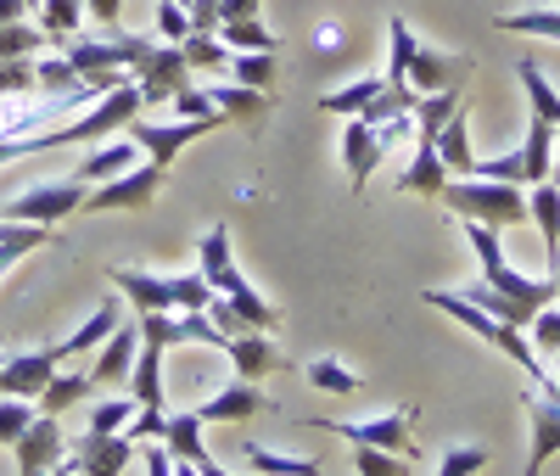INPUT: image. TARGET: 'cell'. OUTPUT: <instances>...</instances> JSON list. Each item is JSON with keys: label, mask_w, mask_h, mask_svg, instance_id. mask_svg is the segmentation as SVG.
<instances>
[{"label": "cell", "mask_w": 560, "mask_h": 476, "mask_svg": "<svg viewBox=\"0 0 560 476\" xmlns=\"http://www.w3.org/2000/svg\"><path fill=\"white\" fill-rule=\"evenodd\" d=\"M477 62L471 57H448V51H432V45H420L415 28L393 12L387 18V79L393 84H409L415 95H438V90H465V73H471Z\"/></svg>", "instance_id": "6da1fadb"}, {"label": "cell", "mask_w": 560, "mask_h": 476, "mask_svg": "<svg viewBox=\"0 0 560 476\" xmlns=\"http://www.w3.org/2000/svg\"><path fill=\"white\" fill-rule=\"evenodd\" d=\"M420 303H427V309H438V314H448L454 325H465V330H471V337H482L488 348H499L510 364H522L533 381H555V375L544 370L538 348L522 337V325H510V320H499V314L477 309V303L465 298V292H443V286H427V292H420Z\"/></svg>", "instance_id": "7a4b0ae2"}, {"label": "cell", "mask_w": 560, "mask_h": 476, "mask_svg": "<svg viewBox=\"0 0 560 476\" xmlns=\"http://www.w3.org/2000/svg\"><path fill=\"white\" fill-rule=\"evenodd\" d=\"M113 286L135 303V314H202L213 303V286L202 275H152V269H113Z\"/></svg>", "instance_id": "3957f363"}, {"label": "cell", "mask_w": 560, "mask_h": 476, "mask_svg": "<svg viewBox=\"0 0 560 476\" xmlns=\"http://www.w3.org/2000/svg\"><path fill=\"white\" fill-rule=\"evenodd\" d=\"M443 208L459 224H488V230H510L527 224V185H504V179H448L443 185Z\"/></svg>", "instance_id": "277c9868"}, {"label": "cell", "mask_w": 560, "mask_h": 476, "mask_svg": "<svg viewBox=\"0 0 560 476\" xmlns=\"http://www.w3.org/2000/svg\"><path fill=\"white\" fill-rule=\"evenodd\" d=\"M219 124H224V113H219V118H168V124H152V118H140V113H135V118L124 124V135L135 140L140 152H147V163H152V169H163V174H168V163H174L185 147H191V140L213 135Z\"/></svg>", "instance_id": "5b68a950"}, {"label": "cell", "mask_w": 560, "mask_h": 476, "mask_svg": "<svg viewBox=\"0 0 560 476\" xmlns=\"http://www.w3.org/2000/svg\"><path fill=\"white\" fill-rule=\"evenodd\" d=\"M409 420H415V409H387V415H376V420H303V432H337V438H348L353 449H393V454H415V443H409Z\"/></svg>", "instance_id": "8992f818"}, {"label": "cell", "mask_w": 560, "mask_h": 476, "mask_svg": "<svg viewBox=\"0 0 560 476\" xmlns=\"http://www.w3.org/2000/svg\"><path fill=\"white\" fill-rule=\"evenodd\" d=\"M84 197L90 185H79L73 174L68 179H51V185H34L23 197H12L0 208V219H18V224H62L68 213H84Z\"/></svg>", "instance_id": "52a82bcc"}, {"label": "cell", "mask_w": 560, "mask_h": 476, "mask_svg": "<svg viewBox=\"0 0 560 476\" xmlns=\"http://www.w3.org/2000/svg\"><path fill=\"white\" fill-rule=\"evenodd\" d=\"M522 404L533 420V449H527L522 476H538L560 454V381H533V387H522Z\"/></svg>", "instance_id": "ba28073f"}, {"label": "cell", "mask_w": 560, "mask_h": 476, "mask_svg": "<svg viewBox=\"0 0 560 476\" xmlns=\"http://www.w3.org/2000/svg\"><path fill=\"white\" fill-rule=\"evenodd\" d=\"M158 190H163V169L140 163V169H124V174L107 179V185H90L84 213H135V208H152Z\"/></svg>", "instance_id": "9c48e42d"}, {"label": "cell", "mask_w": 560, "mask_h": 476, "mask_svg": "<svg viewBox=\"0 0 560 476\" xmlns=\"http://www.w3.org/2000/svg\"><path fill=\"white\" fill-rule=\"evenodd\" d=\"M135 90H140V102H174V95L191 84V68H185V51L179 45H163V39H152V51L140 57L135 68Z\"/></svg>", "instance_id": "30bf717a"}, {"label": "cell", "mask_w": 560, "mask_h": 476, "mask_svg": "<svg viewBox=\"0 0 560 476\" xmlns=\"http://www.w3.org/2000/svg\"><path fill=\"white\" fill-rule=\"evenodd\" d=\"M62 370L57 348H34V353H7L0 359V398H34L51 387V375Z\"/></svg>", "instance_id": "8fae6325"}, {"label": "cell", "mask_w": 560, "mask_h": 476, "mask_svg": "<svg viewBox=\"0 0 560 476\" xmlns=\"http://www.w3.org/2000/svg\"><path fill=\"white\" fill-rule=\"evenodd\" d=\"M68 454V438H62V420L57 415H34L28 426H23V438L12 443V460H18V476H45L57 460Z\"/></svg>", "instance_id": "7c38bea8"}, {"label": "cell", "mask_w": 560, "mask_h": 476, "mask_svg": "<svg viewBox=\"0 0 560 476\" xmlns=\"http://www.w3.org/2000/svg\"><path fill=\"white\" fill-rule=\"evenodd\" d=\"M135 449L140 443H129L124 432H84L73 449V465L79 476H124L135 465Z\"/></svg>", "instance_id": "4fadbf2b"}, {"label": "cell", "mask_w": 560, "mask_h": 476, "mask_svg": "<svg viewBox=\"0 0 560 476\" xmlns=\"http://www.w3.org/2000/svg\"><path fill=\"white\" fill-rule=\"evenodd\" d=\"M219 353L230 359V364H236V375L242 381H264V375H275L280 364H287V359H280V348L269 343V330H236V337H224L219 343Z\"/></svg>", "instance_id": "5bb4252c"}, {"label": "cell", "mask_w": 560, "mask_h": 476, "mask_svg": "<svg viewBox=\"0 0 560 476\" xmlns=\"http://www.w3.org/2000/svg\"><path fill=\"white\" fill-rule=\"evenodd\" d=\"M443 185H448V169L438 158V140L432 135H415L409 169L398 174V197H432V202H443Z\"/></svg>", "instance_id": "9a60e30c"}, {"label": "cell", "mask_w": 560, "mask_h": 476, "mask_svg": "<svg viewBox=\"0 0 560 476\" xmlns=\"http://www.w3.org/2000/svg\"><path fill=\"white\" fill-rule=\"evenodd\" d=\"M382 158H387L382 135L370 129L364 118H348V129H342V169H348V185H353V190H364Z\"/></svg>", "instance_id": "2e32d148"}, {"label": "cell", "mask_w": 560, "mask_h": 476, "mask_svg": "<svg viewBox=\"0 0 560 476\" xmlns=\"http://www.w3.org/2000/svg\"><path fill=\"white\" fill-rule=\"evenodd\" d=\"M269 409V398H264V387H253V381H230V387H219L197 415H202V426H219V420H253V415H264Z\"/></svg>", "instance_id": "e0dca14e"}, {"label": "cell", "mask_w": 560, "mask_h": 476, "mask_svg": "<svg viewBox=\"0 0 560 476\" xmlns=\"http://www.w3.org/2000/svg\"><path fill=\"white\" fill-rule=\"evenodd\" d=\"M213 292H219V298H224L230 309H236V314H242V320H247L253 330H275V325H280V309H275L269 298H258V286H253V280H247L242 269H230V275H224V280L213 286Z\"/></svg>", "instance_id": "ac0fdd59"}, {"label": "cell", "mask_w": 560, "mask_h": 476, "mask_svg": "<svg viewBox=\"0 0 560 476\" xmlns=\"http://www.w3.org/2000/svg\"><path fill=\"white\" fill-rule=\"evenodd\" d=\"M387 84H393L387 73H364V79H353V84H337V90L319 95V113H331V118H364L370 107L382 102Z\"/></svg>", "instance_id": "d6986e66"}, {"label": "cell", "mask_w": 560, "mask_h": 476, "mask_svg": "<svg viewBox=\"0 0 560 476\" xmlns=\"http://www.w3.org/2000/svg\"><path fill=\"white\" fill-rule=\"evenodd\" d=\"M135 353H140V325H113V337L102 343V359L90 364V381L96 387H107V381H129V364H135Z\"/></svg>", "instance_id": "ffe728a7"}, {"label": "cell", "mask_w": 560, "mask_h": 476, "mask_svg": "<svg viewBox=\"0 0 560 476\" xmlns=\"http://www.w3.org/2000/svg\"><path fill=\"white\" fill-rule=\"evenodd\" d=\"M208 95H213V107L224 118H236L242 129H258L275 107V90H247V84H213Z\"/></svg>", "instance_id": "44dd1931"}, {"label": "cell", "mask_w": 560, "mask_h": 476, "mask_svg": "<svg viewBox=\"0 0 560 476\" xmlns=\"http://www.w3.org/2000/svg\"><path fill=\"white\" fill-rule=\"evenodd\" d=\"M129 163H135V140H129V135H124V140H102V147L84 152V163H73V179H79V185H107V179H118Z\"/></svg>", "instance_id": "7402d4cb"}, {"label": "cell", "mask_w": 560, "mask_h": 476, "mask_svg": "<svg viewBox=\"0 0 560 476\" xmlns=\"http://www.w3.org/2000/svg\"><path fill=\"white\" fill-rule=\"evenodd\" d=\"M527 219H533V224H538V235H544L549 264H560V185H555V179L527 185Z\"/></svg>", "instance_id": "603a6c76"}, {"label": "cell", "mask_w": 560, "mask_h": 476, "mask_svg": "<svg viewBox=\"0 0 560 476\" xmlns=\"http://www.w3.org/2000/svg\"><path fill=\"white\" fill-rule=\"evenodd\" d=\"M129 398L135 409H163V348L158 343H140L129 364Z\"/></svg>", "instance_id": "cb8c5ba5"}, {"label": "cell", "mask_w": 560, "mask_h": 476, "mask_svg": "<svg viewBox=\"0 0 560 476\" xmlns=\"http://www.w3.org/2000/svg\"><path fill=\"white\" fill-rule=\"evenodd\" d=\"M432 140H438V158H443L448 179H471V174H477V158H471V124H465V113H454Z\"/></svg>", "instance_id": "d4e9b609"}, {"label": "cell", "mask_w": 560, "mask_h": 476, "mask_svg": "<svg viewBox=\"0 0 560 476\" xmlns=\"http://www.w3.org/2000/svg\"><path fill=\"white\" fill-rule=\"evenodd\" d=\"M174 460H208V443H202V415L197 409H179V415H163V438H158Z\"/></svg>", "instance_id": "484cf974"}, {"label": "cell", "mask_w": 560, "mask_h": 476, "mask_svg": "<svg viewBox=\"0 0 560 476\" xmlns=\"http://www.w3.org/2000/svg\"><path fill=\"white\" fill-rule=\"evenodd\" d=\"M555 124L544 118V113H533L527 118V140H522V174H527V185H538V179H549V169H555Z\"/></svg>", "instance_id": "4316f807"}, {"label": "cell", "mask_w": 560, "mask_h": 476, "mask_svg": "<svg viewBox=\"0 0 560 476\" xmlns=\"http://www.w3.org/2000/svg\"><path fill=\"white\" fill-rule=\"evenodd\" d=\"M51 242V224H18V219H0V280H7L34 247Z\"/></svg>", "instance_id": "83f0119b"}, {"label": "cell", "mask_w": 560, "mask_h": 476, "mask_svg": "<svg viewBox=\"0 0 560 476\" xmlns=\"http://www.w3.org/2000/svg\"><path fill=\"white\" fill-rule=\"evenodd\" d=\"M303 375H308V387L331 393V398H353V393H364V375H359L353 364H342L337 353H319V359H308V364H303Z\"/></svg>", "instance_id": "f1b7e54d"}, {"label": "cell", "mask_w": 560, "mask_h": 476, "mask_svg": "<svg viewBox=\"0 0 560 476\" xmlns=\"http://www.w3.org/2000/svg\"><path fill=\"white\" fill-rule=\"evenodd\" d=\"M113 325H118V298H107L96 314H90L79 330H73V337L68 343H57V353H62V364L68 359H79V353H90V348H96V343H107L113 337Z\"/></svg>", "instance_id": "f546056e"}, {"label": "cell", "mask_w": 560, "mask_h": 476, "mask_svg": "<svg viewBox=\"0 0 560 476\" xmlns=\"http://www.w3.org/2000/svg\"><path fill=\"white\" fill-rule=\"evenodd\" d=\"M242 454L258 476H325L319 460H298V454H280V449H264V443H242Z\"/></svg>", "instance_id": "4dcf8cb0"}, {"label": "cell", "mask_w": 560, "mask_h": 476, "mask_svg": "<svg viewBox=\"0 0 560 476\" xmlns=\"http://www.w3.org/2000/svg\"><path fill=\"white\" fill-rule=\"evenodd\" d=\"M219 39H224V51H280V39L264 18H230L219 23Z\"/></svg>", "instance_id": "1f68e13d"}, {"label": "cell", "mask_w": 560, "mask_h": 476, "mask_svg": "<svg viewBox=\"0 0 560 476\" xmlns=\"http://www.w3.org/2000/svg\"><path fill=\"white\" fill-rule=\"evenodd\" d=\"M516 79H522V90H527L533 113H544V118L555 124V135H560V95H555L549 73L538 68V57H522V62H516Z\"/></svg>", "instance_id": "d6a6232c"}, {"label": "cell", "mask_w": 560, "mask_h": 476, "mask_svg": "<svg viewBox=\"0 0 560 476\" xmlns=\"http://www.w3.org/2000/svg\"><path fill=\"white\" fill-rule=\"evenodd\" d=\"M197 258H202V269H197V275H202L208 286H219L230 269H236V247H230V230H224V224H213V230L202 235V242H197Z\"/></svg>", "instance_id": "836d02e7"}, {"label": "cell", "mask_w": 560, "mask_h": 476, "mask_svg": "<svg viewBox=\"0 0 560 476\" xmlns=\"http://www.w3.org/2000/svg\"><path fill=\"white\" fill-rule=\"evenodd\" d=\"M90 387H96V381H90V370H73V375H51V387L39 393V409L45 415H62V409H73V404H84L90 398Z\"/></svg>", "instance_id": "e575fe53"}, {"label": "cell", "mask_w": 560, "mask_h": 476, "mask_svg": "<svg viewBox=\"0 0 560 476\" xmlns=\"http://www.w3.org/2000/svg\"><path fill=\"white\" fill-rule=\"evenodd\" d=\"M39 28L51 34V39H73L79 23H84V0H39Z\"/></svg>", "instance_id": "d590c367"}, {"label": "cell", "mask_w": 560, "mask_h": 476, "mask_svg": "<svg viewBox=\"0 0 560 476\" xmlns=\"http://www.w3.org/2000/svg\"><path fill=\"white\" fill-rule=\"evenodd\" d=\"M493 28L504 34H533V39H560V12L555 7H533V12H504Z\"/></svg>", "instance_id": "8d00e7d4"}, {"label": "cell", "mask_w": 560, "mask_h": 476, "mask_svg": "<svg viewBox=\"0 0 560 476\" xmlns=\"http://www.w3.org/2000/svg\"><path fill=\"white\" fill-rule=\"evenodd\" d=\"M454 113H459V90L420 95V102H415V135H438V129H443Z\"/></svg>", "instance_id": "74e56055"}, {"label": "cell", "mask_w": 560, "mask_h": 476, "mask_svg": "<svg viewBox=\"0 0 560 476\" xmlns=\"http://www.w3.org/2000/svg\"><path fill=\"white\" fill-rule=\"evenodd\" d=\"M39 51H45V28H39V23L18 18V23L0 28V62H12V57H39Z\"/></svg>", "instance_id": "f35d334b"}, {"label": "cell", "mask_w": 560, "mask_h": 476, "mask_svg": "<svg viewBox=\"0 0 560 476\" xmlns=\"http://www.w3.org/2000/svg\"><path fill=\"white\" fill-rule=\"evenodd\" d=\"M230 73L247 90H275V51H230Z\"/></svg>", "instance_id": "ab89813d"}, {"label": "cell", "mask_w": 560, "mask_h": 476, "mask_svg": "<svg viewBox=\"0 0 560 476\" xmlns=\"http://www.w3.org/2000/svg\"><path fill=\"white\" fill-rule=\"evenodd\" d=\"M179 51H185V68H230V51H224V39L219 34H185V45H179Z\"/></svg>", "instance_id": "60d3db41"}, {"label": "cell", "mask_w": 560, "mask_h": 476, "mask_svg": "<svg viewBox=\"0 0 560 476\" xmlns=\"http://www.w3.org/2000/svg\"><path fill=\"white\" fill-rule=\"evenodd\" d=\"M353 476H409V460L393 449H353Z\"/></svg>", "instance_id": "b9f144b4"}, {"label": "cell", "mask_w": 560, "mask_h": 476, "mask_svg": "<svg viewBox=\"0 0 560 476\" xmlns=\"http://www.w3.org/2000/svg\"><path fill=\"white\" fill-rule=\"evenodd\" d=\"M34 415H39V404H34V398H0V449H12Z\"/></svg>", "instance_id": "7bdbcfd3"}, {"label": "cell", "mask_w": 560, "mask_h": 476, "mask_svg": "<svg viewBox=\"0 0 560 476\" xmlns=\"http://www.w3.org/2000/svg\"><path fill=\"white\" fill-rule=\"evenodd\" d=\"M482 465H488V449H477V443H454V449H443L438 476H477Z\"/></svg>", "instance_id": "ee69618b"}, {"label": "cell", "mask_w": 560, "mask_h": 476, "mask_svg": "<svg viewBox=\"0 0 560 476\" xmlns=\"http://www.w3.org/2000/svg\"><path fill=\"white\" fill-rule=\"evenodd\" d=\"M18 95H34V57L0 62V102H18Z\"/></svg>", "instance_id": "f6af8a7d"}, {"label": "cell", "mask_w": 560, "mask_h": 476, "mask_svg": "<svg viewBox=\"0 0 560 476\" xmlns=\"http://www.w3.org/2000/svg\"><path fill=\"white\" fill-rule=\"evenodd\" d=\"M527 330H533V348H538V353H549V359L560 353V309L544 303V309L527 320Z\"/></svg>", "instance_id": "bcb514c9"}, {"label": "cell", "mask_w": 560, "mask_h": 476, "mask_svg": "<svg viewBox=\"0 0 560 476\" xmlns=\"http://www.w3.org/2000/svg\"><path fill=\"white\" fill-rule=\"evenodd\" d=\"M129 415H135V398H107L90 409V432H124Z\"/></svg>", "instance_id": "7dc6e473"}, {"label": "cell", "mask_w": 560, "mask_h": 476, "mask_svg": "<svg viewBox=\"0 0 560 476\" xmlns=\"http://www.w3.org/2000/svg\"><path fill=\"white\" fill-rule=\"evenodd\" d=\"M185 34H191V12L174 7V0H163L158 7V39L163 45H185Z\"/></svg>", "instance_id": "c3c4849f"}, {"label": "cell", "mask_w": 560, "mask_h": 476, "mask_svg": "<svg viewBox=\"0 0 560 476\" xmlns=\"http://www.w3.org/2000/svg\"><path fill=\"white\" fill-rule=\"evenodd\" d=\"M477 179H504V185H527V174H522V147H516V152H504V158H488V163H477Z\"/></svg>", "instance_id": "681fc988"}, {"label": "cell", "mask_w": 560, "mask_h": 476, "mask_svg": "<svg viewBox=\"0 0 560 476\" xmlns=\"http://www.w3.org/2000/svg\"><path fill=\"white\" fill-rule=\"evenodd\" d=\"M163 415H168V409H135L124 438H129V443H158V438H163Z\"/></svg>", "instance_id": "f907efd6"}, {"label": "cell", "mask_w": 560, "mask_h": 476, "mask_svg": "<svg viewBox=\"0 0 560 476\" xmlns=\"http://www.w3.org/2000/svg\"><path fill=\"white\" fill-rule=\"evenodd\" d=\"M174 113H179V118H219L213 95H208V90H191V84H185V90L174 95Z\"/></svg>", "instance_id": "816d5d0a"}, {"label": "cell", "mask_w": 560, "mask_h": 476, "mask_svg": "<svg viewBox=\"0 0 560 476\" xmlns=\"http://www.w3.org/2000/svg\"><path fill=\"white\" fill-rule=\"evenodd\" d=\"M219 12H224V0H191V28L197 34H219Z\"/></svg>", "instance_id": "f5cc1de1"}, {"label": "cell", "mask_w": 560, "mask_h": 476, "mask_svg": "<svg viewBox=\"0 0 560 476\" xmlns=\"http://www.w3.org/2000/svg\"><path fill=\"white\" fill-rule=\"evenodd\" d=\"M140 471H147V476H174V454L163 443H147V449H140Z\"/></svg>", "instance_id": "db71d44e"}, {"label": "cell", "mask_w": 560, "mask_h": 476, "mask_svg": "<svg viewBox=\"0 0 560 476\" xmlns=\"http://www.w3.org/2000/svg\"><path fill=\"white\" fill-rule=\"evenodd\" d=\"M84 7H90V18H102L107 28L118 23V12H124V0H84Z\"/></svg>", "instance_id": "11a10c76"}, {"label": "cell", "mask_w": 560, "mask_h": 476, "mask_svg": "<svg viewBox=\"0 0 560 476\" xmlns=\"http://www.w3.org/2000/svg\"><path fill=\"white\" fill-rule=\"evenodd\" d=\"M258 7H264V0H224L219 23H230V18H258Z\"/></svg>", "instance_id": "9f6ffc18"}, {"label": "cell", "mask_w": 560, "mask_h": 476, "mask_svg": "<svg viewBox=\"0 0 560 476\" xmlns=\"http://www.w3.org/2000/svg\"><path fill=\"white\" fill-rule=\"evenodd\" d=\"M18 18H28V0H0V28L18 23Z\"/></svg>", "instance_id": "6f0895ef"}, {"label": "cell", "mask_w": 560, "mask_h": 476, "mask_svg": "<svg viewBox=\"0 0 560 476\" xmlns=\"http://www.w3.org/2000/svg\"><path fill=\"white\" fill-rule=\"evenodd\" d=\"M45 476H79V465H73V460H57V465L45 471Z\"/></svg>", "instance_id": "680465c9"}, {"label": "cell", "mask_w": 560, "mask_h": 476, "mask_svg": "<svg viewBox=\"0 0 560 476\" xmlns=\"http://www.w3.org/2000/svg\"><path fill=\"white\" fill-rule=\"evenodd\" d=\"M174 476H202V471H197L191 460H174Z\"/></svg>", "instance_id": "91938a15"}, {"label": "cell", "mask_w": 560, "mask_h": 476, "mask_svg": "<svg viewBox=\"0 0 560 476\" xmlns=\"http://www.w3.org/2000/svg\"><path fill=\"white\" fill-rule=\"evenodd\" d=\"M174 7H185V12H191V0H174Z\"/></svg>", "instance_id": "94428289"}, {"label": "cell", "mask_w": 560, "mask_h": 476, "mask_svg": "<svg viewBox=\"0 0 560 476\" xmlns=\"http://www.w3.org/2000/svg\"><path fill=\"white\" fill-rule=\"evenodd\" d=\"M555 381H560V353H555Z\"/></svg>", "instance_id": "6125c7cd"}]
</instances>
